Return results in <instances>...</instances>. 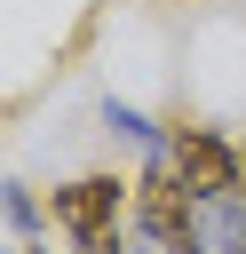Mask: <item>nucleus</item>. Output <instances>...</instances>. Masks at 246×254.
<instances>
[{
  "label": "nucleus",
  "instance_id": "f257e3e1",
  "mask_svg": "<svg viewBox=\"0 0 246 254\" xmlns=\"http://www.w3.org/2000/svg\"><path fill=\"white\" fill-rule=\"evenodd\" d=\"M127 222H135V246L143 254H206V206L183 190V175L167 159L143 167V183L127 198Z\"/></svg>",
  "mask_w": 246,
  "mask_h": 254
},
{
  "label": "nucleus",
  "instance_id": "39448f33",
  "mask_svg": "<svg viewBox=\"0 0 246 254\" xmlns=\"http://www.w3.org/2000/svg\"><path fill=\"white\" fill-rule=\"evenodd\" d=\"M0 206H8V222H24V230H32V222H40V206H32V198H24V190H8V198H0Z\"/></svg>",
  "mask_w": 246,
  "mask_h": 254
},
{
  "label": "nucleus",
  "instance_id": "f03ea898",
  "mask_svg": "<svg viewBox=\"0 0 246 254\" xmlns=\"http://www.w3.org/2000/svg\"><path fill=\"white\" fill-rule=\"evenodd\" d=\"M167 167L183 175V190H190L198 206H222V198H238V183H246V151H238L222 127H175V135H167Z\"/></svg>",
  "mask_w": 246,
  "mask_h": 254
},
{
  "label": "nucleus",
  "instance_id": "0eeeda50",
  "mask_svg": "<svg viewBox=\"0 0 246 254\" xmlns=\"http://www.w3.org/2000/svg\"><path fill=\"white\" fill-rule=\"evenodd\" d=\"M238 151H246V143H238ZM238 190H246V183H238Z\"/></svg>",
  "mask_w": 246,
  "mask_h": 254
},
{
  "label": "nucleus",
  "instance_id": "20e7f679",
  "mask_svg": "<svg viewBox=\"0 0 246 254\" xmlns=\"http://www.w3.org/2000/svg\"><path fill=\"white\" fill-rule=\"evenodd\" d=\"M206 254H246V190L206 206Z\"/></svg>",
  "mask_w": 246,
  "mask_h": 254
},
{
  "label": "nucleus",
  "instance_id": "423d86ee",
  "mask_svg": "<svg viewBox=\"0 0 246 254\" xmlns=\"http://www.w3.org/2000/svg\"><path fill=\"white\" fill-rule=\"evenodd\" d=\"M16 254H40V246H16Z\"/></svg>",
  "mask_w": 246,
  "mask_h": 254
},
{
  "label": "nucleus",
  "instance_id": "7ed1b4c3",
  "mask_svg": "<svg viewBox=\"0 0 246 254\" xmlns=\"http://www.w3.org/2000/svg\"><path fill=\"white\" fill-rule=\"evenodd\" d=\"M127 198H135V183H119V175H79V183H63L56 190V230L79 246V254H95V246H111L119 238V214H127Z\"/></svg>",
  "mask_w": 246,
  "mask_h": 254
}]
</instances>
